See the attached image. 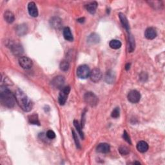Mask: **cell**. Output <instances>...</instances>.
<instances>
[{
	"mask_svg": "<svg viewBox=\"0 0 165 165\" xmlns=\"http://www.w3.org/2000/svg\"><path fill=\"white\" fill-rule=\"evenodd\" d=\"M119 17L121 24H122L123 27L128 32H129L130 31L129 23V21H128V19L126 18V17L125 16V15L123 14V13H119Z\"/></svg>",
	"mask_w": 165,
	"mask_h": 165,
	"instance_id": "obj_13",
	"label": "cell"
},
{
	"mask_svg": "<svg viewBox=\"0 0 165 165\" xmlns=\"http://www.w3.org/2000/svg\"><path fill=\"white\" fill-rule=\"evenodd\" d=\"M89 77L92 81L97 83L102 78V72L99 69H94L90 72Z\"/></svg>",
	"mask_w": 165,
	"mask_h": 165,
	"instance_id": "obj_8",
	"label": "cell"
},
{
	"mask_svg": "<svg viewBox=\"0 0 165 165\" xmlns=\"http://www.w3.org/2000/svg\"><path fill=\"white\" fill-rule=\"evenodd\" d=\"M72 132L73 134L72 135H73L74 139V141L76 144V146H77V148H78V149H80V143H79V141L78 139V137H77V136L76 135V133L75 132L74 130H72Z\"/></svg>",
	"mask_w": 165,
	"mask_h": 165,
	"instance_id": "obj_30",
	"label": "cell"
},
{
	"mask_svg": "<svg viewBox=\"0 0 165 165\" xmlns=\"http://www.w3.org/2000/svg\"><path fill=\"white\" fill-rule=\"evenodd\" d=\"M97 7V3L96 1L91 2L89 3L88 5H86V6L87 11L92 14H94V13L96 12Z\"/></svg>",
	"mask_w": 165,
	"mask_h": 165,
	"instance_id": "obj_18",
	"label": "cell"
},
{
	"mask_svg": "<svg viewBox=\"0 0 165 165\" xmlns=\"http://www.w3.org/2000/svg\"><path fill=\"white\" fill-rule=\"evenodd\" d=\"M84 100L86 104L90 106H95L98 103V98L92 92H86L84 96Z\"/></svg>",
	"mask_w": 165,
	"mask_h": 165,
	"instance_id": "obj_4",
	"label": "cell"
},
{
	"mask_svg": "<svg viewBox=\"0 0 165 165\" xmlns=\"http://www.w3.org/2000/svg\"><path fill=\"white\" fill-rule=\"evenodd\" d=\"M141 94L137 90H132L128 94V99L132 103H137L140 101Z\"/></svg>",
	"mask_w": 165,
	"mask_h": 165,
	"instance_id": "obj_9",
	"label": "cell"
},
{
	"mask_svg": "<svg viewBox=\"0 0 165 165\" xmlns=\"http://www.w3.org/2000/svg\"><path fill=\"white\" fill-rule=\"evenodd\" d=\"M109 45L111 47V48L113 49H119L121 48V43L119 40H117V39H113V40H111L109 43Z\"/></svg>",
	"mask_w": 165,
	"mask_h": 165,
	"instance_id": "obj_22",
	"label": "cell"
},
{
	"mask_svg": "<svg viewBox=\"0 0 165 165\" xmlns=\"http://www.w3.org/2000/svg\"><path fill=\"white\" fill-rule=\"evenodd\" d=\"M123 139L125 140L127 143H130V144H132V143H131V140H130V138L129 137V136L128 135V134L127 132H126V131H124V132H123Z\"/></svg>",
	"mask_w": 165,
	"mask_h": 165,
	"instance_id": "obj_31",
	"label": "cell"
},
{
	"mask_svg": "<svg viewBox=\"0 0 165 165\" xmlns=\"http://www.w3.org/2000/svg\"><path fill=\"white\" fill-rule=\"evenodd\" d=\"M119 114H120V111H119V108H116L114 109L112 112V117H114V118H117V117H119Z\"/></svg>",
	"mask_w": 165,
	"mask_h": 165,
	"instance_id": "obj_29",
	"label": "cell"
},
{
	"mask_svg": "<svg viewBox=\"0 0 165 165\" xmlns=\"http://www.w3.org/2000/svg\"><path fill=\"white\" fill-rule=\"evenodd\" d=\"M19 64L23 69H29L32 66V61L30 58L25 56H21L19 58Z\"/></svg>",
	"mask_w": 165,
	"mask_h": 165,
	"instance_id": "obj_7",
	"label": "cell"
},
{
	"mask_svg": "<svg viewBox=\"0 0 165 165\" xmlns=\"http://www.w3.org/2000/svg\"><path fill=\"white\" fill-rule=\"evenodd\" d=\"M137 149L141 153H144L149 150V144L144 141H139L137 144Z\"/></svg>",
	"mask_w": 165,
	"mask_h": 165,
	"instance_id": "obj_15",
	"label": "cell"
},
{
	"mask_svg": "<svg viewBox=\"0 0 165 165\" xmlns=\"http://www.w3.org/2000/svg\"><path fill=\"white\" fill-rule=\"evenodd\" d=\"M89 41L92 43H98L99 41V37L96 34H92L89 36Z\"/></svg>",
	"mask_w": 165,
	"mask_h": 165,
	"instance_id": "obj_26",
	"label": "cell"
},
{
	"mask_svg": "<svg viewBox=\"0 0 165 165\" xmlns=\"http://www.w3.org/2000/svg\"><path fill=\"white\" fill-rule=\"evenodd\" d=\"M15 96L5 86H1L0 88V101L3 106L12 108L15 105Z\"/></svg>",
	"mask_w": 165,
	"mask_h": 165,
	"instance_id": "obj_2",
	"label": "cell"
},
{
	"mask_svg": "<svg viewBox=\"0 0 165 165\" xmlns=\"http://www.w3.org/2000/svg\"><path fill=\"white\" fill-rule=\"evenodd\" d=\"M26 30H27V27H26V25H21L18 27L17 32H18V34L19 36H22V35H24L25 34L26 32Z\"/></svg>",
	"mask_w": 165,
	"mask_h": 165,
	"instance_id": "obj_24",
	"label": "cell"
},
{
	"mask_svg": "<svg viewBox=\"0 0 165 165\" xmlns=\"http://www.w3.org/2000/svg\"><path fill=\"white\" fill-rule=\"evenodd\" d=\"M4 19L5 21L9 23H12L14 22L15 19L14 15L11 11H6L4 14Z\"/></svg>",
	"mask_w": 165,
	"mask_h": 165,
	"instance_id": "obj_19",
	"label": "cell"
},
{
	"mask_svg": "<svg viewBox=\"0 0 165 165\" xmlns=\"http://www.w3.org/2000/svg\"><path fill=\"white\" fill-rule=\"evenodd\" d=\"M69 66H70V65L67 61H63L61 62L60 65H59L60 69L64 72L67 71V70L69 69Z\"/></svg>",
	"mask_w": 165,
	"mask_h": 165,
	"instance_id": "obj_25",
	"label": "cell"
},
{
	"mask_svg": "<svg viewBox=\"0 0 165 165\" xmlns=\"http://www.w3.org/2000/svg\"><path fill=\"white\" fill-rule=\"evenodd\" d=\"M136 43L135 39L132 34H129V46H128V50L129 52H132L135 50Z\"/></svg>",
	"mask_w": 165,
	"mask_h": 165,
	"instance_id": "obj_17",
	"label": "cell"
},
{
	"mask_svg": "<svg viewBox=\"0 0 165 165\" xmlns=\"http://www.w3.org/2000/svg\"><path fill=\"white\" fill-rule=\"evenodd\" d=\"M29 121L30 124H37V125H40V123L38 119V116L37 114H32L29 117Z\"/></svg>",
	"mask_w": 165,
	"mask_h": 165,
	"instance_id": "obj_21",
	"label": "cell"
},
{
	"mask_svg": "<svg viewBox=\"0 0 165 165\" xmlns=\"http://www.w3.org/2000/svg\"><path fill=\"white\" fill-rule=\"evenodd\" d=\"M77 76L79 78L85 79L90 76V70L89 67L86 65H80L77 69Z\"/></svg>",
	"mask_w": 165,
	"mask_h": 165,
	"instance_id": "obj_3",
	"label": "cell"
},
{
	"mask_svg": "<svg viewBox=\"0 0 165 165\" xmlns=\"http://www.w3.org/2000/svg\"><path fill=\"white\" fill-rule=\"evenodd\" d=\"M74 126L76 127V129L77 130V132H78V133L79 134V136H81V137L82 139H84V134L82 132V130H81L82 128L81 127L80 124L78 123V121H76V120L74 121Z\"/></svg>",
	"mask_w": 165,
	"mask_h": 165,
	"instance_id": "obj_23",
	"label": "cell"
},
{
	"mask_svg": "<svg viewBox=\"0 0 165 165\" xmlns=\"http://www.w3.org/2000/svg\"><path fill=\"white\" fill-rule=\"evenodd\" d=\"M63 37L66 41H72L74 40V37L71 32V30L70 29L69 27H65L64 28L63 30Z\"/></svg>",
	"mask_w": 165,
	"mask_h": 165,
	"instance_id": "obj_14",
	"label": "cell"
},
{
	"mask_svg": "<svg viewBox=\"0 0 165 165\" xmlns=\"http://www.w3.org/2000/svg\"><path fill=\"white\" fill-rule=\"evenodd\" d=\"M70 91V86H65L63 87L61 89L59 93V95L58 97V101L60 105H64L65 104L67 97H68Z\"/></svg>",
	"mask_w": 165,
	"mask_h": 165,
	"instance_id": "obj_5",
	"label": "cell"
},
{
	"mask_svg": "<svg viewBox=\"0 0 165 165\" xmlns=\"http://www.w3.org/2000/svg\"><path fill=\"white\" fill-rule=\"evenodd\" d=\"M28 11L30 16L33 18H36L38 16V11L37 6L34 2H30L28 5Z\"/></svg>",
	"mask_w": 165,
	"mask_h": 165,
	"instance_id": "obj_10",
	"label": "cell"
},
{
	"mask_svg": "<svg viewBox=\"0 0 165 165\" xmlns=\"http://www.w3.org/2000/svg\"><path fill=\"white\" fill-rule=\"evenodd\" d=\"M97 151L102 154L109 153L110 150V147L109 144L107 143H100L98 146H97Z\"/></svg>",
	"mask_w": 165,
	"mask_h": 165,
	"instance_id": "obj_11",
	"label": "cell"
},
{
	"mask_svg": "<svg viewBox=\"0 0 165 165\" xmlns=\"http://www.w3.org/2000/svg\"><path fill=\"white\" fill-rule=\"evenodd\" d=\"M11 49L12 53L16 56H20L23 53V49L22 48V46L19 45H12Z\"/></svg>",
	"mask_w": 165,
	"mask_h": 165,
	"instance_id": "obj_20",
	"label": "cell"
},
{
	"mask_svg": "<svg viewBox=\"0 0 165 165\" xmlns=\"http://www.w3.org/2000/svg\"><path fill=\"white\" fill-rule=\"evenodd\" d=\"M119 153L121 155H124V156H125V155H127L129 153V149H128V148L125 146H120L119 149Z\"/></svg>",
	"mask_w": 165,
	"mask_h": 165,
	"instance_id": "obj_27",
	"label": "cell"
},
{
	"mask_svg": "<svg viewBox=\"0 0 165 165\" xmlns=\"http://www.w3.org/2000/svg\"><path fill=\"white\" fill-rule=\"evenodd\" d=\"M50 25H51L53 28L56 29H59L62 25L61 20L59 18H57V17H54V18H52L51 20H50Z\"/></svg>",
	"mask_w": 165,
	"mask_h": 165,
	"instance_id": "obj_16",
	"label": "cell"
},
{
	"mask_svg": "<svg viewBox=\"0 0 165 165\" xmlns=\"http://www.w3.org/2000/svg\"><path fill=\"white\" fill-rule=\"evenodd\" d=\"M77 21L79 22V23H83L84 21H85V18H80V19H77Z\"/></svg>",
	"mask_w": 165,
	"mask_h": 165,
	"instance_id": "obj_33",
	"label": "cell"
},
{
	"mask_svg": "<svg viewBox=\"0 0 165 165\" xmlns=\"http://www.w3.org/2000/svg\"><path fill=\"white\" fill-rule=\"evenodd\" d=\"M14 96L16 102L23 111L30 112L32 110L33 106L32 101L21 90H16Z\"/></svg>",
	"mask_w": 165,
	"mask_h": 165,
	"instance_id": "obj_1",
	"label": "cell"
},
{
	"mask_svg": "<svg viewBox=\"0 0 165 165\" xmlns=\"http://www.w3.org/2000/svg\"><path fill=\"white\" fill-rule=\"evenodd\" d=\"M65 80L63 76H56L52 81V85L57 89H62L65 85Z\"/></svg>",
	"mask_w": 165,
	"mask_h": 165,
	"instance_id": "obj_6",
	"label": "cell"
},
{
	"mask_svg": "<svg viewBox=\"0 0 165 165\" xmlns=\"http://www.w3.org/2000/svg\"><path fill=\"white\" fill-rule=\"evenodd\" d=\"M130 68V63H127L126 65V66H125V69L126 70H129Z\"/></svg>",
	"mask_w": 165,
	"mask_h": 165,
	"instance_id": "obj_32",
	"label": "cell"
},
{
	"mask_svg": "<svg viewBox=\"0 0 165 165\" xmlns=\"http://www.w3.org/2000/svg\"><path fill=\"white\" fill-rule=\"evenodd\" d=\"M144 36L148 39H154L157 36V32L154 29L149 27L145 30Z\"/></svg>",
	"mask_w": 165,
	"mask_h": 165,
	"instance_id": "obj_12",
	"label": "cell"
},
{
	"mask_svg": "<svg viewBox=\"0 0 165 165\" xmlns=\"http://www.w3.org/2000/svg\"><path fill=\"white\" fill-rule=\"evenodd\" d=\"M46 135V137L50 139H54V138H56L55 132L51 130L47 131Z\"/></svg>",
	"mask_w": 165,
	"mask_h": 165,
	"instance_id": "obj_28",
	"label": "cell"
}]
</instances>
